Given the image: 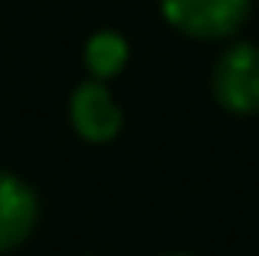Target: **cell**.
<instances>
[{
	"mask_svg": "<svg viewBox=\"0 0 259 256\" xmlns=\"http://www.w3.org/2000/svg\"><path fill=\"white\" fill-rule=\"evenodd\" d=\"M167 23L187 36L217 39L246 20L249 0H161Z\"/></svg>",
	"mask_w": 259,
	"mask_h": 256,
	"instance_id": "obj_2",
	"label": "cell"
},
{
	"mask_svg": "<svg viewBox=\"0 0 259 256\" xmlns=\"http://www.w3.org/2000/svg\"><path fill=\"white\" fill-rule=\"evenodd\" d=\"M36 224V194L10 171H0V253L30 237Z\"/></svg>",
	"mask_w": 259,
	"mask_h": 256,
	"instance_id": "obj_4",
	"label": "cell"
},
{
	"mask_svg": "<svg viewBox=\"0 0 259 256\" xmlns=\"http://www.w3.org/2000/svg\"><path fill=\"white\" fill-rule=\"evenodd\" d=\"M128 59V43L118 36V33L105 30V33H95L85 46V66L92 69V76L99 79H112L121 72Z\"/></svg>",
	"mask_w": 259,
	"mask_h": 256,
	"instance_id": "obj_5",
	"label": "cell"
},
{
	"mask_svg": "<svg viewBox=\"0 0 259 256\" xmlns=\"http://www.w3.org/2000/svg\"><path fill=\"white\" fill-rule=\"evenodd\" d=\"M174 256H184V253H174Z\"/></svg>",
	"mask_w": 259,
	"mask_h": 256,
	"instance_id": "obj_6",
	"label": "cell"
},
{
	"mask_svg": "<svg viewBox=\"0 0 259 256\" xmlns=\"http://www.w3.org/2000/svg\"><path fill=\"white\" fill-rule=\"evenodd\" d=\"M69 115H72V128L92 145L112 141L121 128V109L115 105V99L108 96V89L102 82H82L72 92Z\"/></svg>",
	"mask_w": 259,
	"mask_h": 256,
	"instance_id": "obj_3",
	"label": "cell"
},
{
	"mask_svg": "<svg viewBox=\"0 0 259 256\" xmlns=\"http://www.w3.org/2000/svg\"><path fill=\"white\" fill-rule=\"evenodd\" d=\"M213 96L233 115H256L259 112V50L240 43L227 50L213 72Z\"/></svg>",
	"mask_w": 259,
	"mask_h": 256,
	"instance_id": "obj_1",
	"label": "cell"
}]
</instances>
